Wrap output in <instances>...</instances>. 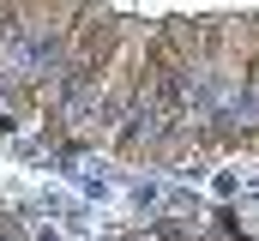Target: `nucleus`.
Returning <instances> with one entry per match:
<instances>
[{"mask_svg": "<svg viewBox=\"0 0 259 241\" xmlns=\"http://www.w3.org/2000/svg\"><path fill=\"white\" fill-rule=\"evenodd\" d=\"M259 55V18H211V60L229 66L235 78H247V66Z\"/></svg>", "mask_w": 259, "mask_h": 241, "instance_id": "obj_1", "label": "nucleus"}, {"mask_svg": "<svg viewBox=\"0 0 259 241\" xmlns=\"http://www.w3.org/2000/svg\"><path fill=\"white\" fill-rule=\"evenodd\" d=\"M157 43L175 55L181 72H193V66L211 60V18H169V24L157 30Z\"/></svg>", "mask_w": 259, "mask_h": 241, "instance_id": "obj_2", "label": "nucleus"}]
</instances>
